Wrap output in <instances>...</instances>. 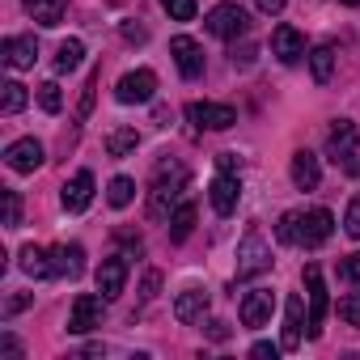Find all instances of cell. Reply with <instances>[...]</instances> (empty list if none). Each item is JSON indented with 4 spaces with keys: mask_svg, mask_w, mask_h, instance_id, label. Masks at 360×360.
Instances as JSON below:
<instances>
[{
    "mask_svg": "<svg viewBox=\"0 0 360 360\" xmlns=\"http://www.w3.org/2000/svg\"><path fill=\"white\" fill-rule=\"evenodd\" d=\"M183 187H187V169L178 165V161H161L157 165V178H153V191H148V217L153 221H165L178 208Z\"/></svg>",
    "mask_w": 360,
    "mask_h": 360,
    "instance_id": "obj_1",
    "label": "cell"
},
{
    "mask_svg": "<svg viewBox=\"0 0 360 360\" xmlns=\"http://www.w3.org/2000/svg\"><path fill=\"white\" fill-rule=\"evenodd\" d=\"M326 157H330L335 165H343L347 174H360V148H356V123H347V119H339V123H335V131H330V140H326Z\"/></svg>",
    "mask_w": 360,
    "mask_h": 360,
    "instance_id": "obj_2",
    "label": "cell"
},
{
    "mask_svg": "<svg viewBox=\"0 0 360 360\" xmlns=\"http://www.w3.org/2000/svg\"><path fill=\"white\" fill-rule=\"evenodd\" d=\"M208 34H217V39H242L246 30H250V18H246V9L242 5H233V0H225V5H217L212 13H208Z\"/></svg>",
    "mask_w": 360,
    "mask_h": 360,
    "instance_id": "obj_3",
    "label": "cell"
},
{
    "mask_svg": "<svg viewBox=\"0 0 360 360\" xmlns=\"http://www.w3.org/2000/svg\"><path fill=\"white\" fill-rule=\"evenodd\" d=\"M267 267H271V246L263 242L259 229H250L242 238V246H238V280H250V276H259Z\"/></svg>",
    "mask_w": 360,
    "mask_h": 360,
    "instance_id": "obj_4",
    "label": "cell"
},
{
    "mask_svg": "<svg viewBox=\"0 0 360 360\" xmlns=\"http://www.w3.org/2000/svg\"><path fill=\"white\" fill-rule=\"evenodd\" d=\"M157 94V72L153 68H136V72H123L119 85H115V98L123 106H140V102H153Z\"/></svg>",
    "mask_w": 360,
    "mask_h": 360,
    "instance_id": "obj_5",
    "label": "cell"
},
{
    "mask_svg": "<svg viewBox=\"0 0 360 360\" xmlns=\"http://www.w3.org/2000/svg\"><path fill=\"white\" fill-rule=\"evenodd\" d=\"M330 233H335V217H330L326 208H309L305 217L297 212V246L314 250V246H322Z\"/></svg>",
    "mask_w": 360,
    "mask_h": 360,
    "instance_id": "obj_6",
    "label": "cell"
},
{
    "mask_svg": "<svg viewBox=\"0 0 360 360\" xmlns=\"http://www.w3.org/2000/svg\"><path fill=\"white\" fill-rule=\"evenodd\" d=\"M102 314H106V297L98 292H81L68 309V330L72 335H89L94 326H102Z\"/></svg>",
    "mask_w": 360,
    "mask_h": 360,
    "instance_id": "obj_7",
    "label": "cell"
},
{
    "mask_svg": "<svg viewBox=\"0 0 360 360\" xmlns=\"http://www.w3.org/2000/svg\"><path fill=\"white\" fill-rule=\"evenodd\" d=\"M169 56H174L178 72H183L187 81L204 77V47H200L191 34H178V39H169Z\"/></svg>",
    "mask_w": 360,
    "mask_h": 360,
    "instance_id": "obj_8",
    "label": "cell"
},
{
    "mask_svg": "<svg viewBox=\"0 0 360 360\" xmlns=\"http://www.w3.org/2000/svg\"><path fill=\"white\" fill-rule=\"evenodd\" d=\"M187 119H191L195 127L225 131V127H233V123H238V110H233V106H225V102H191V106H187Z\"/></svg>",
    "mask_w": 360,
    "mask_h": 360,
    "instance_id": "obj_9",
    "label": "cell"
},
{
    "mask_svg": "<svg viewBox=\"0 0 360 360\" xmlns=\"http://www.w3.org/2000/svg\"><path fill=\"white\" fill-rule=\"evenodd\" d=\"M208 200H212V208H217V217H229V212H238V200H242V183H238V174H217L212 178V187H208Z\"/></svg>",
    "mask_w": 360,
    "mask_h": 360,
    "instance_id": "obj_10",
    "label": "cell"
},
{
    "mask_svg": "<svg viewBox=\"0 0 360 360\" xmlns=\"http://www.w3.org/2000/svg\"><path fill=\"white\" fill-rule=\"evenodd\" d=\"M5 161H9L13 174H34V169L43 165V144H39L34 136H22V140H13V144L5 148Z\"/></svg>",
    "mask_w": 360,
    "mask_h": 360,
    "instance_id": "obj_11",
    "label": "cell"
},
{
    "mask_svg": "<svg viewBox=\"0 0 360 360\" xmlns=\"http://www.w3.org/2000/svg\"><path fill=\"white\" fill-rule=\"evenodd\" d=\"M305 288H309V339H318L322 335V318H326V284H322V271L309 263L305 267Z\"/></svg>",
    "mask_w": 360,
    "mask_h": 360,
    "instance_id": "obj_12",
    "label": "cell"
},
{
    "mask_svg": "<svg viewBox=\"0 0 360 360\" xmlns=\"http://www.w3.org/2000/svg\"><path fill=\"white\" fill-rule=\"evenodd\" d=\"M89 200H94V174L89 169H77L68 183H64V191H60V204H64V212H85Z\"/></svg>",
    "mask_w": 360,
    "mask_h": 360,
    "instance_id": "obj_13",
    "label": "cell"
},
{
    "mask_svg": "<svg viewBox=\"0 0 360 360\" xmlns=\"http://www.w3.org/2000/svg\"><path fill=\"white\" fill-rule=\"evenodd\" d=\"M276 309V292L271 288H250L242 297V326H267Z\"/></svg>",
    "mask_w": 360,
    "mask_h": 360,
    "instance_id": "obj_14",
    "label": "cell"
},
{
    "mask_svg": "<svg viewBox=\"0 0 360 360\" xmlns=\"http://www.w3.org/2000/svg\"><path fill=\"white\" fill-rule=\"evenodd\" d=\"M271 56H276L280 64H297V60L305 56L301 30H297V26H276V30H271Z\"/></svg>",
    "mask_w": 360,
    "mask_h": 360,
    "instance_id": "obj_15",
    "label": "cell"
},
{
    "mask_svg": "<svg viewBox=\"0 0 360 360\" xmlns=\"http://www.w3.org/2000/svg\"><path fill=\"white\" fill-rule=\"evenodd\" d=\"M123 284H127V259H123V255L102 259V267H98V292H102L106 301H115V297L123 292Z\"/></svg>",
    "mask_w": 360,
    "mask_h": 360,
    "instance_id": "obj_16",
    "label": "cell"
},
{
    "mask_svg": "<svg viewBox=\"0 0 360 360\" xmlns=\"http://www.w3.org/2000/svg\"><path fill=\"white\" fill-rule=\"evenodd\" d=\"M0 56H5L9 68H34V60H39V43H34V34H13V39L0 43Z\"/></svg>",
    "mask_w": 360,
    "mask_h": 360,
    "instance_id": "obj_17",
    "label": "cell"
},
{
    "mask_svg": "<svg viewBox=\"0 0 360 360\" xmlns=\"http://www.w3.org/2000/svg\"><path fill=\"white\" fill-rule=\"evenodd\" d=\"M322 183V165H318V157L314 153H292V187L297 191H314Z\"/></svg>",
    "mask_w": 360,
    "mask_h": 360,
    "instance_id": "obj_18",
    "label": "cell"
},
{
    "mask_svg": "<svg viewBox=\"0 0 360 360\" xmlns=\"http://www.w3.org/2000/svg\"><path fill=\"white\" fill-rule=\"evenodd\" d=\"M204 309H208V292L204 288H183L174 297V318L178 322H200Z\"/></svg>",
    "mask_w": 360,
    "mask_h": 360,
    "instance_id": "obj_19",
    "label": "cell"
},
{
    "mask_svg": "<svg viewBox=\"0 0 360 360\" xmlns=\"http://www.w3.org/2000/svg\"><path fill=\"white\" fill-rule=\"evenodd\" d=\"M51 271L77 280V276L85 271V250H81L77 242H72V246H56V250H51Z\"/></svg>",
    "mask_w": 360,
    "mask_h": 360,
    "instance_id": "obj_20",
    "label": "cell"
},
{
    "mask_svg": "<svg viewBox=\"0 0 360 360\" xmlns=\"http://www.w3.org/2000/svg\"><path fill=\"white\" fill-rule=\"evenodd\" d=\"M18 267H22L30 280H47V276H56V271H51V255H47V250H39V246H22Z\"/></svg>",
    "mask_w": 360,
    "mask_h": 360,
    "instance_id": "obj_21",
    "label": "cell"
},
{
    "mask_svg": "<svg viewBox=\"0 0 360 360\" xmlns=\"http://www.w3.org/2000/svg\"><path fill=\"white\" fill-rule=\"evenodd\" d=\"M26 9H30V18L39 22V26H60L64 22V13H68V0H26Z\"/></svg>",
    "mask_w": 360,
    "mask_h": 360,
    "instance_id": "obj_22",
    "label": "cell"
},
{
    "mask_svg": "<svg viewBox=\"0 0 360 360\" xmlns=\"http://www.w3.org/2000/svg\"><path fill=\"white\" fill-rule=\"evenodd\" d=\"M301 318H305V301L288 297V314H284V347H301Z\"/></svg>",
    "mask_w": 360,
    "mask_h": 360,
    "instance_id": "obj_23",
    "label": "cell"
},
{
    "mask_svg": "<svg viewBox=\"0 0 360 360\" xmlns=\"http://www.w3.org/2000/svg\"><path fill=\"white\" fill-rule=\"evenodd\" d=\"M195 229V204H178L169 212V242H187Z\"/></svg>",
    "mask_w": 360,
    "mask_h": 360,
    "instance_id": "obj_24",
    "label": "cell"
},
{
    "mask_svg": "<svg viewBox=\"0 0 360 360\" xmlns=\"http://www.w3.org/2000/svg\"><path fill=\"white\" fill-rule=\"evenodd\" d=\"M136 144H140L136 127H110L106 131V153L110 157H127V153H136Z\"/></svg>",
    "mask_w": 360,
    "mask_h": 360,
    "instance_id": "obj_25",
    "label": "cell"
},
{
    "mask_svg": "<svg viewBox=\"0 0 360 360\" xmlns=\"http://www.w3.org/2000/svg\"><path fill=\"white\" fill-rule=\"evenodd\" d=\"M309 72H314V81H318V85H326V81H330V72H335V47H326V43H322V47H314V51H309Z\"/></svg>",
    "mask_w": 360,
    "mask_h": 360,
    "instance_id": "obj_26",
    "label": "cell"
},
{
    "mask_svg": "<svg viewBox=\"0 0 360 360\" xmlns=\"http://www.w3.org/2000/svg\"><path fill=\"white\" fill-rule=\"evenodd\" d=\"M81 60H85V43L81 39H68L56 51V72H72V68H81Z\"/></svg>",
    "mask_w": 360,
    "mask_h": 360,
    "instance_id": "obj_27",
    "label": "cell"
},
{
    "mask_svg": "<svg viewBox=\"0 0 360 360\" xmlns=\"http://www.w3.org/2000/svg\"><path fill=\"white\" fill-rule=\"evenodd\" d=\"M0 89H5V94H0V110H5V115H18V110L26 106V98H30L22 81H5Z\"/></svg>",
    "mask_w": 360,
    "mask_h": 360,
    "instance_id": "obj_28",
    "label": "cell"
},
{
    "mask_svg": "<svg viewBox=\"0 0 360 360\" xmlns=\"http://www.w3.org/2000/svg\"><path fill=\"white\" fill-rule=\"evenodd\" d=\"M106 200H110V208H127L131 200H136V183L131 178H110V187H106Z\"/></svg>",
    "mask_w": 360,
    "mask_h": 360,
    "instance_id": "obj_29",
    "label": "cell"
},
{
    "mask_svg": "<svg viewBox=\"0 0 360 360\" xmlns=\"http://www.w3.org/2000/svg\"><path fill=\"white\" fill-rule=\"evenodd\" d=\"M39 106H43L47 115H60V106H64V94H60V85H56V81L39 85Z\"/></svg>",
    "mask_w": 360,
    "mask_h": 360,
    "instance_id": "obj_30",
    "label": "cell"
},
{
    "mask_svg": "<svg viewBox=\"0 0 360 360\" xmlns=\"http://www.w3.org/2000/svg\"><path fill=\"white\" fill-rule=\"evenodd\" d=\"M161 9H165L174 22H191V18H195V0H161Z\"/></svg>",
    "mask_w": 360,
    "mask_h": 360,
    "instance_id": "obj_31",
    "label": "cell"
},
{
    "mask_svg": "<svg viewBox=\"0 0 360 360\" xmlns=\"http://www.w3.org/2000/svg\"><path fill=\"white\" fill-rule=\"evenodd\" d=\"M339 318H343L347 326H360V292H347V297L339 301Z\"/></svg>",
    "mask_w": 360,
    "mask_h": 360,
    "instance_id": "obj_32",
    "label": "cell"
},
{
    "mask_svg": "<svg viewBox=\"0 0 360 360\" xmlns=\"http://www.w3.org/2000/svg\"><path fill=\"white\" fill-rule=\"evenodd\" d=\"M5 225H9V229L22 225V195H18V191H5Z\"/></svg>",
    "mask_w": 360,
    "mask_h": 360,
    "instance_id": "obj_33",
    "label": "cell"
},
{
    "mask_svg": "<svg viewBox=\"0 0 360 360\" xmlns=\"http://www.w3.org/2000/svg\"><path fill=\"white\" fill-rule=\"evenodd\" d=\"M98 81H102V72L94 68V72H89V81H85V94H81V110H77L81 119H89V110H94V89H98Z\"/></svg>",
    "mask_w": 360,
    "mask_h": 360,
    "instance_id": "obj_34",
    "label": "cell"
},
{
    "mask_svg": "<svg viewBox=\"0 0 360 360\" xmlns=\"http://www.w3.org/2000/svg\"><path fill=\"white\" fill-rule=\"evenodd\" d=\"M343 229H347L352 238H360V195H352V204H347V212H343Z\"/></svg>",
    "mask_w": 360,
    "mask_h": 360,
    "instance_id": "obj_35",
    "label": "cell"
},
{
    "mask_svg": "<svg viewBox=\"0 0 360 360\" xmlns=\"http://www.w3.org/2000/svg\"><path fill=\"white\" fill-rule=\"evenodd\" d=\"M276 238H280V242H297V212H284V217H280Z\"/></svg>",
    "mask_w": 360,
    "mask_h": 360,
    "instance_id": "obj_36",
    "label": "cell"
},
{
    "mask_svg": "<svg viewBox=\"0 0 360 360\" xmlns=\"http://www.w3.org/2000/svg\"><path fill=\"white\" fill-rule=\"evenodd\" d=\"M339 276H343V280H352V284H360V250H356V255H347V259L339 263Z\"/></svg>",
    "mask_w": 360,
    "mask_h": 360,
    "instance_id": "obj_37",
    "label": "cell"
},
{
    "mask_svg": "<svg viewBox=\"0 0 360 360\" xmlns=\"http://www.w3.org/2000/svg\"><path fill=\"white\" fill-rule=\"evenodd\" d=\"M123 39H127V43H144V39H148V30H144V26H136V22H123Z\"/></svg>",
    "mask_w": 360,
    "mask_h": 360,
    "instance_id": "obj_38",
    "label": "cell"
},
{
    "mask_svg": "<svg viewBox=\"0 0 360 360\" xmlns=\"http://www.w3.org/2000/svg\"><path fill=\"white\" fill-rule=\"evenodd\" d=\"M26 305H30V292H22V297H9V301H5V318H13V314H22Z\"/></svg>",
    "mask_w": 360,
    "mask_h": 360,
    "instance_id": "obj_39",
    "label": "cell"
},
{
    "mask_svg": "<svg viewBox=\"0 0 360 360\" xmlns=\"http://www.w3.org/2000/svg\"><path fill=\"white\" fill-rule=\"evenodd\" d=\"M250 356H255V360H276V356H280V347H276V343H255V347H250Z\"/></svg>",
    "mask_w": 360,
    "mask_h": 360,
    "instance_id": "obj_40",
    "label": "cell"
},
{
    "mask_svg": "<svg viewBox=\"0 0 360 360\" xmlns=\"http://www.w3.org/2000/svg\"><path fill=\"white\" fill-rule=\"evenodd\" d=\"M0 356H9V360H18V356H22V347H18V339H13V335H0Z\"/></svg>",
    "mask_w": 360,
    "mask_h": 360,
    "instance_id": "obj_41",
    "label": "cell"
},
{
    "mask_svg": "<svg viewBox=\"0 0 360 360\" xmlns=\"http://www.w3.org/2000/svg\"><path fill=\"white\" fill-rule=\"evenodd\" d=\"M250 60H255V47H250V43H242V51L233 47V64H242V68H246Z\"/></svg>",
    "mask_w": 360,
    "mask_h": 360,
    "instance_id": "obj_42",
    "label": "cell"
},
{
    "mask_svg": "<svg viewBox=\"0 0 360 360\" xmlns=\"http://www.w3.org/2000/svg\"><path fill=\"white\" fill-rule=\"evenodd\" d=\"M217 165H221L225 174H238V157H233V153H221V157H217Z\"/></svg>",
    "mask_w": 360,
    "mask_h": 360,
    "instance_id": "obj_43",
    "label": "cell"
},
{
    "mask_svg": "<svg viewBox=\"0 0 360 360\" xmlns=\"http://www.w3.org/2000/svg\"><path fill=\"white\" fill-rule=\"evenodd\" d=\"M255 5H259V9H263V13H280V9H284V5H288V0H255Z\"/></svg>",
    "mask_w": 360,
    "mask_h": 360,
    "instance_id": "obj_44",
    "label": "cell"
},
{
    "mask_svg": "<svg viewBox=\"0 0 360 360\" xmlns=\"http://www.w3.org/2000/svg\"><path fill=\"white\" fill-rule=\"evenodd\" d=\"M157 284H161V276H157V271H148V276H144V301L157 292Z\"/></svg>",
    "mask_w": 360,
    "mask_h": 360,
    "instance_id": "obj_45",
    "label": "cell"
},
{
    "mask_svg": "<svg viewBox=\"0 0 360 360\" xmlns=\"http://www.w3.org/2000/svg\"><path fill=\"white\" fill-rule=\"evenodd\" d=\"M343 5H347V9H356V5H360V0H343Z\"/></svg>",
    "mask_w": 360,
    "mask_h": 360,
    "instance_id": "obj_46",
    "label": "cell"
}]
</instances>
